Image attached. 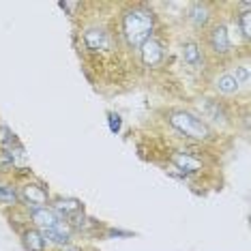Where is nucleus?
I'll use <instances>...</instances> for the list:
<instances>
[{"label":"nucleus","instance_id":"nucleus-1","mask_svg":"<svg viewBox=\"0 0 251 251\" xmlns=\"http://www.w3.org/2000/svg\"><path fill=\"white\" fill-rule=\"evenodd\" d=\"M155 13L146 4H131L123 11L121 35L131 50H140L148 39L155 37Z\"/></svg>","mask_w":251,"mask_h":251},{"label":"nucleus","instance_id":"nucleus-2","mask_svg":"<svg viewBox=\"0 0 251 251\" xmlns=\"http://www.w3.org/2000/svg\"><path fill=\"white\" fill-rule=\"evenodd\" d=\"M28 219L32 221V227H37L43 234V238L56 247H67L73 243V230L65 219H60L50 206L28 210Z\"/></svg>","mask_w":251,"mask_h":251},{"label":"nucleus","instance_id":"nucleus-3","mask_svg":"<svg viewBox=\"0 0 251 251\" xmlns=\"http://www.w3.org/2000/svg\"><path fill=\"white\" fill-rule=\"evenodd\" d=\"M168 123L176 133H180L182 138L193 140V142H213L215 140V131L213 127H208L198 114H193L189 110H172L168 112Z\"/></svg>","mask_w":251,"mask_h":251},{"label":"nucleus","instance_id":"nucleus-4","mask_svg":"<svg viewBox=\"0 0 251 251\" xmlns=\"http://www.w3.org/2000/svg\"><path fill=\"white\" fill-rule=\"evenodd\" d=\"M20 189V204H24L26 210H35V208H43L50 206L52 198H50V191L43 182L26 178L22 185H18Z\"/></svg>","mask_w":251,"mask_h":251},{"label":"nucleus","instance_id":"nucleus-5","mask_svg":"<svg viewBox=\"0 0 251 251\" xmlns=\"http://www.w3.org/2000/svg\"><path fill=\"white\" fill-rule=\"evenodd\" d=\"M206 43H208L210 52H213L215 56H219V58H226V56H230L234 52L230 30H227V26L224 24V22H215V24L208 28Z\"/></svg>","mask_w":251,"mask_h":251},{"label":"nucleus","instance_id":"nucleus-6","mask_svg":"<svg viewBox=\"0 0 251 251\" xmlns=\"http://www.w3.org/2000/svg\"><path fill=\"white\" fill-rule=\"evenodd\" d=\"M200 112H202V121L208 125H217V127H227L230 125V114H227L226 105L217 99H210V97H204L200 99Z\"/></svg>","mask_w":251,"mask_h":251},{"label":"nucleus","instance_id":"nucleus-7","mask_svg":"<svg viewBox=\"0 0 251 251\" xmlns=\"http://www.w3.org/2000/svg\"><path fill=\"white\" fill-rule=\"evenodd\" d=\"M170 163L176 172H180L182 178H189V176L200 174L204 170V161L191 151H174L170 155Z\"/></svg>","mask_w":251,"mask_h":251},{"label":"nucleus","instance_id":"nucleus-8","mask_svg":"<svg viewBox=\"0 0 251 251\" xmlns=\"http://www.w3.org/2000/svg\"><path fill=\"white\" fill-rule=\"evenodd\" d=\"M82 43H84V48H86L88 52L99 54V52H105V50H110L112 37H110V32H107L103 26H90V28L84 30Z\"/></svg>","mask_w":251,"mask_h":251},{"label":"nucleus","instance_id":"nucleus-9","mask_svg":"<svg viewBox=\"0 0 251 251\" xmlns=\"http://www.w3.org/2000/svg\"><path fill=\"white\" fill-rule=\"evenodd\" d=\"M138 52H140L142 65L148 67V69H159V67L163 65V60H165V48H163V43L159 41V39H155V37L148 39Z\"/></svg>","mask_w":251,"mask_h":251},{"label":"nucleus","instance_id":"nucleus-10","mask_svg":"<svg viewBox=\"0 0 251 251\" xmlns=\"http://www.w3.org/2000/svg\"><path fill=\"white\" fill-rule=\"evenodd\" d=\"M180 56H182V62H185V65L189 67V69H193V71L204 69V65H206V56H204L202 45H200L198 41H193V39L182 43Z\"/></svg>","mask_w":251,"mask_h":251},{"label":"nucleus","instance_id":"nucleus-11","mask_svg":"<svg viewBox=\"0 0 251 251\" xmlns=\"http://www.w3.org/2000/svg\"><path fill=\"white\" fill-rule=\"evenodd\" d=\"M187 20L196 30H206L213 20V7L208 2H191L187 9Z\"/></svg>","mask_w":251,"mask_h":251},{"label":"nucleus","instance_id":"nucleus-12","mask_svg":"<svg viewBox=\"0 0 251 251\" xmlns=\"http://www.w3.org/2000/svg\"><path fill=\"white\" fill-rule=\"evenodd\" d=\"M50 208L65 221H69L75 215L84 213V204H82V200H77V198H54L52 202H50Z\"/></svg>","mask_w":251,"mask_h":251},{"label":"nucleus","instance_id":"nucleus-13","mask_svg":"<svg viewBox=\"0 0 251 251\" xmlns=\"http://www.w3.org/2000/svg\"><path fill=\"white\" fill-rule=\"evenodd\" d=\"M213 88H215V93L221 95V97H234V95L241 93L243 86L238 84V79L234 77L230 71H224L213 79Z\"/></svg>","mask_w":251,"mask_h":251},{"label":"nucleus","instance_id":"nucleus-14","mask_svg":"<svg viewBox=\"0 0 251 251\" xmlns=\"http://www.w3.org/2000/svg\"><path fill=\"white\" fill-rule=\"evenodd\" d=\"M22 245H24L26 251H48V241L43 238V234L37 230V227H26L22 232Z\"/></svg>","mask_w":251,"mask_h":251},{"label":"nucleus","instance_id":"nucleus-15","mask_svg":"<svg viewBox=\"0 0 251 251\" xmlns=\"http://www.w3.org/2000/svg\"><path fill=\"white\" fill-rule=\"evenodd\" d=\"M0 204L2 206H20V189L15 182L0 180Z\"/></svg>","mask_w":251,"mask_h":251},{"label":"nucleus","instance_id":"nucleus-16","mask_svg":"<svg viewBox=\"0 0 251 251\" xmlns=\"http://www.w3.org/2000/svg\"><path fill=\"white\" fill-rule=\"evenodd\" d=\"M236 26L245 41H249V37H251V11L249 9H243V13L236 15Z\"/></svg>","mask_w":251,"mask_h":251},{"label":"nucleus","instance_id":"nucleus-17","mask_svg":"<svg viewBox=\"0 0 251 251\" xmlns=\"http://www.w3.org/2000/svg\"><path fill=\"white\" fill-rule=\"evenodd\" d=\"M230 73L238 79V84H241L243 88L249 86V67L247 65H236V69H232Z\"/></svg>","mask_w":251,"mask_h":251},{"label":"nucleus","instance_id":"nucleus-18","mask_svg":"<svg viewBox=\"0 0 251 251\" xmlns=\"http://www.w3.org/2000/svg\"><path fill=\"white\" fill-rule=\"evenodd\" d=\"M107 127H110V133H112V135H118V133H121V129H123V118H121V114L107 112Z\"/></svg>","mask_w":251,"mask_h":251},{"label":"nucleus","instance_id":"nucleus-19","mask_svg":"<svg viewBox=\"0 0 251 251\" xmlns=\"http://www.w3.org/2000/svg\"><path fill=\"white\" fill-rule=\"evenodd\" d=\"M105 236H114V238H133L135 234L131 230H121V227H107L105 230Z\"/></svg>","mask_w":251,"mask_h":251},{"label":"nucleus","instance_id":"nucleus-20","mask_svg":"<svg viewBox=\"0 0 251 251\" xmlns=\"http://www.w3.org/2000/svg\"><path fill=\"white\" fill-rule=\"evenodd\" d=\"M58 7H60L62 11H69V13L73 15V9H77L79 2H58Z\"/></svg>","mask_w":251,"mask_h":251},{"label":"nucleus","instance_id":"nucleus-21","mask_svg":"<svg viewBox=\"0 0 251 251\" xmlns=\"http://www.w3.org/2000/svg\"><path fill=\"white\" fill-rule=\"evenodd\" d=\"M62 251H82V249H77V247H73V245H67V247H62Z\"/></svg>","mask_w":251,"mask_h":251}]
</instances>
